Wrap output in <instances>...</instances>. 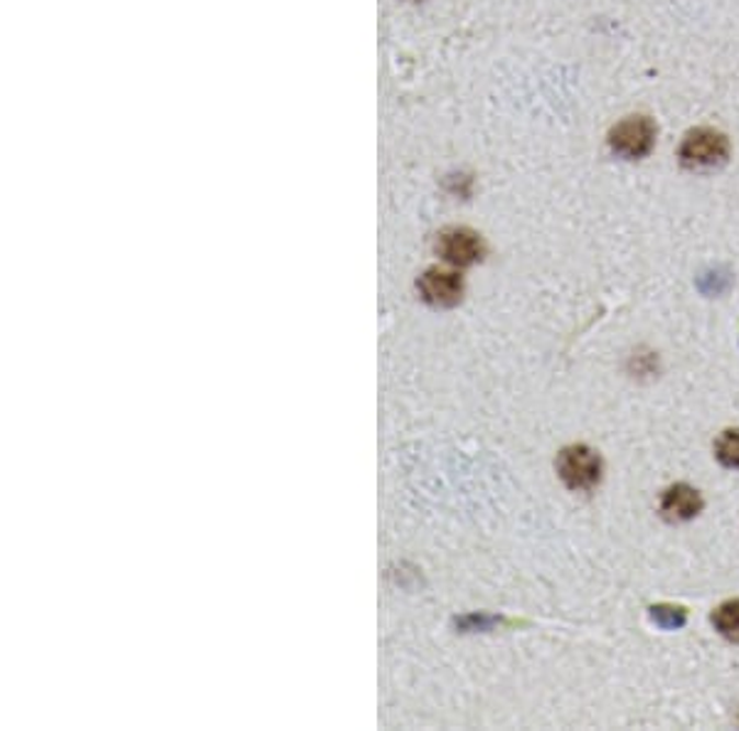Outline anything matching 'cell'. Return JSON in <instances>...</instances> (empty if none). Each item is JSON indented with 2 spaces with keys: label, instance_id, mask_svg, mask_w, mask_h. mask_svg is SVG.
<instances>
[{
  "label": "cell",
  "instance_id": "2",
  "mask_svg": "<svg viewBox=\"0 0 739 731\" xmlns=\"http://www.w3.org/2000/svg\"><path fill=\"white\" fill-rule=\"evenodd\" d=\"M730 156V144L720 132L697 128L685 136L681 146V163L691 170H707L723 165Z\"/></svg>",
  "mask_w": 739,
  "mask_h": 731
},
{
  "label": "cell",
  "instance_id": "4",
  "mask_svg": "<svg viewBox=\"0 0 739 731\" xmlns=\"http://www.w3.org/2000/svg\"><path fill=\"white\" fill-rule=\"evenodd\" d=\"M436 252L448 264L471 266L476 262H481L484 242H481V237L471 232V229L454 227V229H444V232L439 235Z\"/></svg>",
  "mask_w": 739,
  "mask_h": 731
},
{
  "label": "cell",
  "instance_id": "3",
  "mask_svg": "<svg viewBox=\"0 0 739 731\" xmlns=\"http://www.w3.org/2000/svg\"><path fill=\"white\" fill-rule=\"evenodd\" d=\"M609 146L616 156L638 160L651 153L656 146V126L646 116H628L609 134Z\"/></svg>",
  "mask_w": 739,
  "mask_h": 731
},
{
  "label": "cell",
  "instance_id": "7",
  "mask_svg": "<svg viewBox=\"0 0 739 731\" xmlns=\"http://www.w3.org/2000/svg\"><path fill=\"white\" fill-rule=\"evenodd\" d=\"M713 626L730 643H739V598L725 601L723 606H717L713 614Z\"/></svg>",
  "mask_w": 739,
  "mask_h": 731
},
{
  "label": "cell",
  "instance_id": "9",
  "mask_svg": "<svg viewBox=\"0 0 739 731\" xmlns=\"http://www.w3.org/2000/svg\"><path fill=\"white\" fill-rule=\"evenodd\" d=\"M651 618H653V624L661 626L663 630H675V628L685 626L687 614H685V608H681V606L661 604V606L651 608Z\"/></svg>",
  "mask_w": 739,
  "mask_h": 731
},
{
  "label": "cell",
  "instance_id": "8",
  "mask_svg": "<svg viewBox=\"0 0 739 731\" xmlns=\"http://www.w3.org/2000/svg\"><path fill=\"white\" fill-rule=\"evenodd\" d=\"M715 456L725 468L739 470V429H727L715 444Z\"/></svg>",
  "mask_w": 739,
  "mask_h": 731
},
{
  "label": "cell",
  "instance_id": "5",
  "mask_svg": "<svg viewBox=\"0 0 739 731\" xmlns=\"http://www.w3.org/2000/svg\"><path fill=\"white\" fill-rule=\"evenodd\" d=\"M419 294L434 308H452L464 296V278L454 272H444V269H429V272L419 278Z\"/></svg>",
  "mask_w": 739,
  "mask_h": 731
},
{
  "label": "cell",
  "instance_id": "6",
  "mask_svg": "<svg viewBox=\"0 0 739 731\" xmlns=\"http://www.w3.org/2000/svg\"><path fill=\"white\" fill-rule=\"evenodd\" d=\"M703 505L705 503L701 493L685 483L671 486L661 498V513L666 519H671V523H687V519L701 515Z\"/></svg>",
  "mask_w": 739,
  "mask_h": 731
},
{
  "label": "cell",
  "instance_id": "1",
  "mask_svg": "<svg viewBox=\"0 0 739 731\" xmlns=\"http://www.w3.org/2000/svg\"><path fill=\"white\" fill-rule=\"evenodd\" d=\"M557 476L569 490H592L602 480V458L584 444L567 446L557 454Z\"/></svg>",
  "mask_w": 739,
  "mask_h": 731
}]
</instances>
